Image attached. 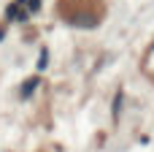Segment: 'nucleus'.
Here are the masks:
<instances>
[{
  "label": "nucleus",
  "instance_id": "20e7f679",
  "mask_svg": "<svg viewBox=\"0 0 154 152\" xmlns=\"http://www.w3.org/2000/svg\"><path fill=\"white\" fill-rule=\"evenodd\" d=\"M24 3H27L30 11H38V8H41V0H24Z\"/></svg>",
  "mask_w": 154,
  "mask_h": 152
},
{
  "label": "nucleus",
  "instance_id": "39448f33",
  "mask_svg": "<svg viewBox=\"0 0 154 152\" xmlns=\"http://www.w3.org/2000/svg\"><path fill=\"white\" fill-rule=\"evenodd\" d=\"M0 38H3V30H0Z\"/></svg>",
  "mask_w": 154,
  "mask_h": 152
},
{
  "label": "nucleus",
  "instance_id": "7ed1b4c3",
  "mask_svg": "<svg viewBox=\"0 0 154 152\" xmlns=\"http://www.w3.org/2000/svg\"><path fill=\"white\" fill-rule=\"evenodd\" d=\"M46 65H49V52L43 49V52H41V57H38V71H43Z\"/></svg>",
  "mask_w": 154,
  "mask_h": 152
},
{
  "label": "nucleus",
  "instance_id": "f03ea898",
  "mask_svg": "<svg viewBox=\"0 0 154 152\" xmlns=\"http://www.w3.org/2000/svg\"><path fill=\"white\" fill-rule=\"evenodd\" d=\"M35 87H38V79H27L24 87H22V98H30V95L35 92Z\"/></svg>",
  "mask_w": 154,
  "mask_h": 152
},
{
  "label": "nucleus",
  "instance_id": "f257e3e1",
  "mask_svg": "<svg viewBox=\"0 0 154 152\" xmlns=\"http://www.w3.org/2000/svg\"><path fill=\"white\" fill-rule=\"evenodd\" d=\"M143 71H146V73H149V76L154 79V44H152V49L146 52V60H143Z\"/></svg>",
  "mask_w": 154,
  "mask_h": 152
}]
</instances>
